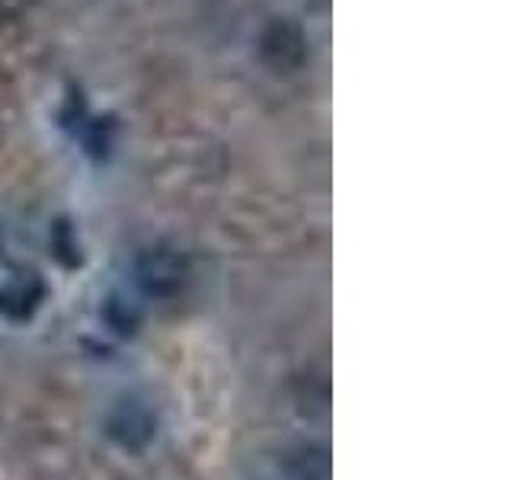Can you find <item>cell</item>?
<instances>
[{"mask_svg":"<svg viewBox=\"0 0 512 480\" xmlns=\"http://www.w3.org/2000/svg\"><path fill=\"white\" fill-rule=\"evenodd\" d=\"M132 272L135 285L148 298H173L189 282V260L170 244H151L135 256Z\"/></svg>","mask_w":512,"mask_h":480,"instance_id":"obj_1","label":"cell"},{"mask_svg":"<svg viewBox=\"0 0 512 480\" xmlns=\"http://www.w3.org/2000/svg\"><path fill=\"white\" fill-rule=\"evenodd\" d=\"M282 474L288 480H330V452L314 442L288 448L282 458Z\"/></svg>","mask_w":512,"mask_h":480,"instance_id":"obj_4","label":"cell"},{"mask_svg":"<svg viewBox=\"0 0 512 480\" xmlns=\"http://www.w3.org/2000/svg\"><path fill=\"white\" fill-rule=\"evenodd\" d=\"M106 436L119 448H125V452H141L157 436V416L148 404L125 397L106 416Z\"/></svg>","mask_w":512,"mask_h":480,"instance_id":"obj_3","label":"cell"},{"mask_svg":"<svg viewBox=\"0 0 512 480\" xmlns=\"http://www.w3.org/2000/svg\"><path fill=\"white\" fill-rule=\"evenodd\" d=\"M256 48H260L266 68L279 74H292L308 61V36H304V29L295 20H272L260 32Z\"/></svg>","mask_w":512,"mask_h":480,"instance_id":"obj_2","label":"cell"},{"mask_svg":"<svg viewBox=\"0 0 512 480\" xmlns=\"http://www.w3.org/2000/svg\"><path fill=\"white\" fill-rule=\"evenodd\" d=\"M0 247H4V231H0Z\"/></svg>","mask_w":512,"mask_h":480,"instance_id":"obj_7","label":"cell"},{"mask_svg":"<svg viewBox=\"0 0 512 480\" xmlns=\"http://www.w3.org/2000/svg\"><path fill=\"white\" fill-rule=\"evenodd\" d=\"M106 317H109V324L116 327V330L132 333L138 327V320H141V311L135 308V304H125V298H109Z\"/></svg>","mask_w":512,"mask_h":480,"instance_id":"obj_5","label":"cell"},{"mask_svg":"<svg viewBox=\"0 0 512 480\" xmlns=\"http://www.w3.org/2000/svg\"><path fill=\"white\" fill-rule=\"evenodd\" d=\"M39 0H0V20H20Z\"/></svg>","mask_w":512,"mask_h":480,"instance_id":"obj_6","label":"cell"}]
</instances>
